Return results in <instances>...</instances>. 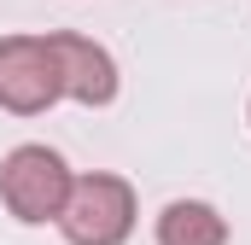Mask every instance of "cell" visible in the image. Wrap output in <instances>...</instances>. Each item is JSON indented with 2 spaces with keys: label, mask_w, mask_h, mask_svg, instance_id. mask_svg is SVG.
I'll list each match as a JSON object with an SVG mask.
<instances>
[{
  "label": "cell",
  "mask_w": 251,
  "mask_h": 245,
  "mask_svg": "<svg viewBox=\"0 0 251 245\" xmlns=\"http://www.w3.org/2000/svg\"><path fill=\"white\" fill-rule=\"evenodd\" d=\"M47 41H53V53H59L64 99H76V105H88V111H100V105H111V99H117L123 76H117V59H111L100 41L70 35V29H53Z\"/></svg>",
  "instance_id": "4"
},
{
  "label": "cell",
  "mask_w": 251,
  "mask_h": 245,
  "mask_svg": "<svg viewBox=\"0 0 251 245\" xmlns=\"http://www.w3.org/2000/svg\"><path fill=\"white\" fill-rule=\"evenodd\" d=\"M64 99L59 53L47 35H0V111L41 117Z\"/></svg>",
  "instance_id": "3"
},
{
  "label": "cell",
  "mask_w": 251,
  "mask_h": 245,
  "mask_svg": "<svg viewBox=\"0 0 251 245\" xmlns=\"http://www.w3.org/2000/svg\"><path fill=\"white\" fill-rule=\"evenodd\" d=\"M134 216H140L134 187L111 170H88L70 181V198L59 210V234L70 245H123L134 234Z\"/></svg>",
  "instance_id": "1"
},
{
  "label": "cell",
  "mask_w": 251,
  "mask_h": 245,
  "mask_svg": "<svg viewBox=\"0 0 251 245\" xmlns=\"http://www.w3.org/2000/svg\"><path fill=\"white\" fill-rule=\"evenodd\" d=\"M158 245H228V216L204 198H170L158 210Z\"/></svg>",
  "instance_id": "5"
},
{
  "label": "cell",
  "mask_w": 251,
  "mask_h": 245,
  "mask_svg": "<svg viewBox=\"0 0 251 245\" xmlns=\"http://www.w3.org/2000/svg\"><path fill=\"white\" fill-rule=\"evenodd\" d=\"M70 164H64L53 146H41V140H24V146H12L6 152V164H0V204L18 216V222H29V228H41V222H59L64 198H70Z\"/></svg>",
  "instance_id": "2"
},
{
  "label": "cell",
  "mask_w": 251,
  "mask_h": 245,
  "mask_svg": "<svg viewBox=\"0 0 251 245\" xmlns=\"http://www.w3.org/2000/svg\"><path fill=\"white\" fill-rule=\"evenodd\" d=\"M246 122H251V105H246Z\"/></svg>",
  "instance_id": "6"
}]
</instances>
